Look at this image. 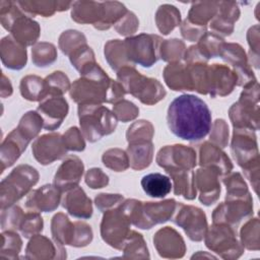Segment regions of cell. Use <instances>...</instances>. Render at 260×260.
I'll use <instances>...</instances> for the list:
<instances>
[{"mask_svg": "<svg viewBox=\"0 0 260 260\" xmlns=\"http://www.w3.org/2000/svg\"><path fill=\"white\" fill-rule=\"evenodd\" d=\"M167 121L171 132L177 137L198 141L211 129V112L200 98L182 94L170 104Z\"/></svg>", "mask_w": 260, "mask_h": 260, "instance_id": "6da1fadb", "label": "cell"}, {"mask_svg": "<svg viewBox=\"0 0 260 260\" xmlns=\"http://www.w3.org/2000/svg\"><path fill=\"white\" fill-rule=\"evenodd\" d=\"M81 130L84 136L94 142L103 135L112 133L117 125L115 116L106 108L95 105H79Z\"/></svg>", "mask_w": 260, "mask_h": 260, "instance_id": "7a4b0ae2", "label": "cell"}, {"mask_svg": "<svg viewBox=\"0 0 260 260\" xmlns=\"http://www.w3.org/2000/svg\"><path fill=\"white\" fill-rule=\"evenodd\" d=\"M160 38L152 35H140L139 37L129 38L125 41L127 56L133 65L139 63L143 67H150L158 59L157 45Z\"/></svg>", "mask_w": 260, "mask_h": 260, "instance_id": "3957f363", "label": "cell"}, {"mask_svg": "<svg viewBox=\"0 0 260 260\" xmlns=\"http://www.w3.org/2000/svg\"><path fill=\"white\" fill-rule=\"evenodd\" d=\"M38 112L40 116L43 117L44 128L54 130L61 125L62 120L66 117L68 105L64 99L52 96L50 100H46L44 103L40 104Z\"/></svg>", "mask_w": 260, "mask_h": 260, "instance_id": "277c9868", "label": "cell"}, {"mask_svg": "<svg viewBox=\"0 0 260 260\" xmlns=\"http://www.w3.org/2000/svg\"><path fill=\"white\" fill-rule=\"evenodd\" d=\"M143 191L150 197L162 198L172 190V182L168 176L159 173H151L141 180Z\"/></svg>", "mask_w": 260, "mask_h": 260, "instance_id": "5b68a950", "label": "cell"}, {"mask_svg": "<svg viewBox=\"0 0 260 260\" xmlns=\"http://www.w3.org/2000/svg\"><path fill=\"white\" fill-rule=\"evenodd\" d=\"M69 171H70V157L62 164L59 171L56 173V176H55L56 186L63 189L71 188V186L74 187V185L78 183L79 178L82 175V171H83L82 161L78 158V160L74 165L71 172Z\"/></svg>", "mask_w": 260, "mask_h": 260, "instance_id": "8992f818", "label": "cell"}, {"mask_svg": "<svg viewBox=\"0 0 260 260\" xmlns=\"http://www.w3.org/2000/svg\"><path fill=\"white\" fill-rule=\"evenodd\" d=\"M20 91L21 94L29 101H40L49 94L46 81L38 76H26L22 78Z\"/></svg>", "mask_w": 260, "mask_h": 260, "instance_id": "52a82bcc", "label": "cell"}, {"mask_svg": "<svg viewBox=\"0 0 260 260\" xmlns=\"http://www.w3.org/2000/svg\"><path fill=\"white\" fill-rule=\"evenodd\" d=\"M66 197L76 202V203L63 202V206L65 208H67V210L69 211L70 214H72L76 217H84V218L90 217V215L92 213L90 202L80 204V200L85 197V194L82 191V189L76 188L71 193H68V195Z\"/></svg>", "mask_w": 260, "mask_h": 260, "instance_id": "ba28073f", "label": "cell"}]
</instances>
